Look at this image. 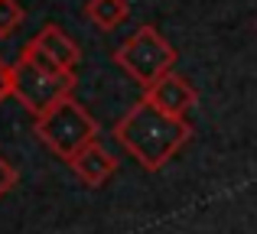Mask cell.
I'll return each mask as SVG.
<instances>
[{
	"label": "cell",
	"instance_id": "1",
	"mask_svg": "<svg viewBox=\"0 0 257 234\" xmlns=\"http://www.w3.org/2000/svg\"><path fill=\"white\" fill-rule=\"evenodd\" d=\"M114 140L137 159L144 169L160 172L166 163L192 140V124L186 117H173L140 98L124 117L114 124Z\"/></svg>",
	"mask_w": 257,
	"mask_h": 234
},
{
	"label": "cell",
	"instance_id": "2",
	"mask_svg": "<svg viewBox=\"0 0 257 234\" xmlns=\"http://www.w3.org/2000/svg\"><path fill=\"white\" fill-rule=\"evenodd\" d=\"M33 130H36V137L43 140L56 156H62L65 163H69L82 146L98 140V124H94V117L88 114L72 95L62 98V101H56L46 114H39L36 124H33Z\"/></svg>",
	"mask_w": 257,
	"mask_h": 234
},
{
	"label": "cell",
	"instance_id": "3",
	"mask_svg": "<svg viewBox=\"0 0 257 234\" xmlns=\"http://www.w3.org/2000/svg\"><path fill=\"white\" fill-rule=\"evenodd\" d=\"M114 62H117L140 88H150L157 78H163L166 72H173L176 49L163 39V33H160L157 26L144 23V26H137V33H131V36L114 49Z\"/></svg>",
	"mask_w": 257,
	"mask_h": 234
},
{
	"label": "cell",
	"instance_id": "4",
	"mask_svg": "<svg viewBox=\"0 0 257 234\" xmlns=\"http://www.w3.org/2000/svg\"><path fill=\"white\" fill-rule=\"evenodd\" d=\"M75 72H46L39 65L17 59L13 62V98L30 111L33 117L46 114L56 101L75 91Z\"/></svg>",
	"mask_w": 257,
	"mask_h": 234
},
{
	"label": "cell",
	"instance_id": "5",
	"mask_svg": "<svg viewBox=\"0 0 257 234\" xmlns=\"http://www.w3.org/2000/svg\"><path fill=\"white\" fill-rule=\"evenodd\" d=\"M144 98L150 104H157L160 111H166V114L186 117V111H192V104H195V88L182 75L166 72V75L157 78L150 88H144Z\"/></svg>",
	"mask_w": 257,
	"mask_h": 234
},
{
	"label": "cell",
	"instance_id": "6",
	"mask_svg": "<svg viewBox=\"0 0 257 234\" xmlns=\"http://www.w3.org/2000/svg\"><path fill=\"white\" fill-rule=\"evenodd\" d=\"M69 166H72V172H75L85 185L98 189V185H104L107 179L117 172V156H111V153H107L104 146L94 140V143L82 146V150L69 159Z\"/></svg>",
	"mask_w": 257,
	"mask_h": 234
},
{
	"label": "cell",
	"instance_id": "7",
	"mask_svg": "<svg viewBox=\"0 0 257 234\" xmlns=\"http://www.w3.org/2000/svg\"><path fill=\"white\" fill-rule=\"evenodd\" d=\"M33 43H36L39 49H43L46 56H49L52 62L59 65V69H65V72H75L78 59H82V49H78V43L62 30V26H56V23L43 26V30L33 36Z\"/></svg>",
	"mask_w": 257,
	"mask_h": 234
},
{
	"label": "cell",
	"instance_id": "8",
	"mask_svg": "<svg viewBox=\"0 0 257 234\" xmlns=\"http://www.w3.org/2000/svg\"><path fill=\"white\" fill-rule=\"evenodd\" d=\"M127 17H131V4L127 0H88L85 4V20L107 33L117 30Z\"/></svg>",
	"mask_w": 257,
	"mask_h": 234
},
{
	"label": "cell",
	"instance_id": "9",
	"mask_svg": "<svg viewBox=\"0 0 257 234\" xmlns=\"http://www.w3.org/2000/svg\"><path fill=\"white\" fill-rule=\"evenodd\" d=\"M23 20L26 10L20 7V0H0V39H10L23 26Z\"/></svg>",
	"mask_w": 257,
	"mask_h": 234
},
{
	"label": "cell",
	"instance_id": "10",
	"mask_svg": "<svg viewBox=\"0 0 257 234\" xmlns=\"http://www.w3.org/2000/svg\"><path fill=\"white\" fill-rule=\"evenodd\" d=\"M17 169H13V163H7V156H0V198L7 195V192L17 185Z\"/></svg>",
	"mask_w": 257,
	"mask_h": 234
},
{
	"label": "cell",
	"instance_id": "11",
	"mask_svg": "<svg viewBox=\"0 0 257 234\" xmlns=\"http://www.w3.org/2000/svg\"><path fill=\"white\" fill-rule=\"evenodd\" d=\"M7 98H13V65H7L4 59H0V104H4Z\"/></svg>",
	"mask_w": 257,
	"mask_h": 234
},
{
	"label": "cell",
	"instance_id": "12",
	"mask_svg": "<svg viewBox=\"0 0 257 234\" xmlns=\"http://www.w3.org/2000/svg\"><path fill=\"white\" fill-rule=\"evenodd\" d=\"M254 26H257V23H254Z\"/></svg>",
	"mask_w": 257,
	"mask_h": 234
}]
</instances>
